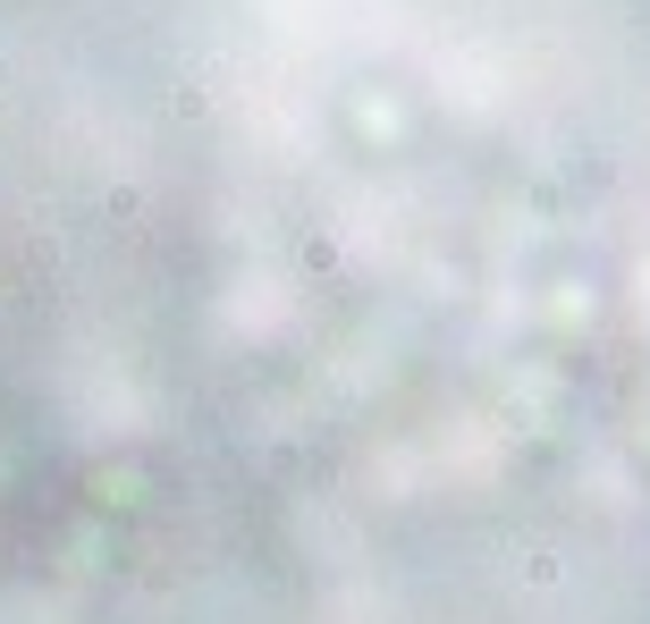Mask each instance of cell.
<instances>
[{
    "mask_svg": "<svg viewBox=\"0 0 650 624\" xmlns=\"http://www.w3.org/2000/svg\"><path fill=\"white\" fill-rule=\"evenodd\" d=\"M523 583H532V591H557V583H566V557H557V549H532V557H523Z\"/></svg>",
    "mask_w": 650,
    "mask_h": 624,
    "instance_id": "cell-1",
    "label": "cell"
},
{
    "mask_svg": "<svg viewBox=\"0 0 650 624\" xmlns=\"http://www.w3.org/2000/svg\"><path fill=\"white\" fill-rule=\"evenodd\" d=\"M304 271H338V237H304Z\"/></svg>",
    "mask_w": 650,
    "mask_h": 624,
    "instance_id": "cell-2",
    "label": "cell"
}]
</instances>
